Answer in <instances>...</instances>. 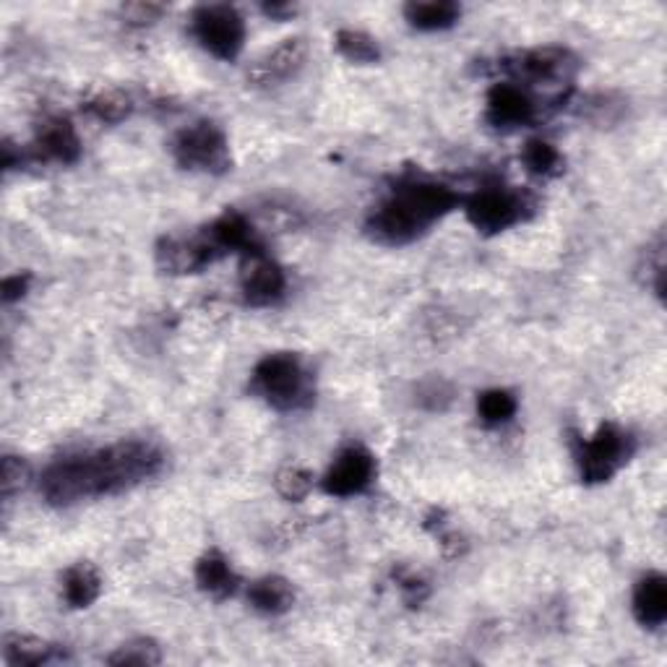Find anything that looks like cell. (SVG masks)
<instances>
[{"mask_svg": "<svg viewBox=\"0 0 667 667\" xmlns=\"http://www.w3.org/2000/svg\"><path fill=\"white\" fill-rule=\"evenodd\" d=\"M634 438L624 428L605 422L597 428V434L587 441H579L576 449V461H579L581 480L589 485L608 482L620 467L631 459Z\"/></svg>", "mask_w": 667, "mask_h": 667, "instance_id": "obj_4", "label": "cell"}, {"mask_svg": "<svg viewBox=\"0 0 667 667\" xmlns=\"http://www.w3.org/2000/svg\"><path fill=\"white\" fill-rule=\"evenodd\" d=\"M337 50L342 52L347 60H352V63H378L381 60V44L374 37L360 32V29H339L337 32Z\"/></svg>", "mask_w": 667, "mask_h": 667, "instance_id": "obj_22", "label": "cell"}, {"mask_svg": "<svg viewBox=\"0 0 667 667\" xmlns=\"http://www.w3.org/2000/svg\"><path fill=\"white\" fill-rule=\"evenodd\" d=\"M87 110L92 112L97 120H102V123H120V120L131 116L133 104L131 97L120 92V89H102V92L89 97Z\"/></svg>", "mask_w": 667, "mask_h": 667, "instance_id": "obj_24", "label": "cell"}, {"mask_svg": "<svg viewBox=\"0 0 667 667\" xmlns=\"http://www.w3.org/2000/svg\"><path fill=\"white\" fill-rule=\"evenodd\" d=\"M521 162H525V167L532 172V176H540V178H552L564 172V157H560V151L552 147L550 141H542V139H532L525 143Z\"/></svg>", "mask_w": 667, "mask_h": 667, "instance_id": "obj_23", "label": "cell"}, {"mask_svg": "<svg viewBox=\"0 0 667 667\" xmlns=\"http://www.w3.org/2000/svg\"><path fill=\"white\" fill-rule=\"evenodd\" d=\"M634 616L641 626L657 628L667 618V579L663 574L641 576L634 589Z\"/></svg>", "mask_w": 667, "mask_h": 667, "instance_id": "obj_16", "label": "cell"}, {"mask_svg": "<svg viewBox=\"0 0 667 667\" xmlns=\"http://www.w3.org/2000/svg\"><path fill=\"white\" fill-rule=\"evenodd\" d=\"M102 593V576L92 564L81 560L66 568L63 574V597L71 608H89Z\"/></svg>", "mask_w": 667, "mask_h": 667, "instance_id": "obj_19", "label": "cell"}, {"mask_svg": "<svg viewBox=\"0 0 667 667\" xmlns=\"http://www.w3.org/2000/svg\"><path fill=\"white\" fill-rule=\"evenodd\" d=\"M172 155L186 170H201L211 176L230 170V147H227L222 128L209 120L183 128L172 141Z\"/></svg>", "mask_w": 667, "mask_h": 667, "instance_id": "obj_5", "label": "cell"}, {"mask_svg": "<svg viewBox=\"0 0 667 667\" xmlns=\"http://www.w3.org/2000/svg\"><path fill=\"white\" fill-rule=\"evenodd\" d=\"M451 397H454L451 386L446 381H438V378L426 381L420 389H417V401H420L426 409H430V412H441V409L449 407Z\"/></svg>", "mask_w": 667, "mask_h": 667, "instance_id": "obj_28", "label": "cell"}, {"mask_svg": "<svg viewBox=\"0 0 667 667\" xmlns=\"http://www.w3.org/2000/svg\"><path fill=\"white\" fill-rule=\"evenodd\" d=\"M376 477V459L374 454L362 446H350V449L339 451L337 459L331 461L329 472L323 475V490L329 496L337 498H347V496H358L374 482Z\"/></svg>", "mask_w": 667, "mask_h": 667, "instance_id": "obj_9", "label": "cell"}, {"mask_svg": "<svg viewBox=\"0 0 667 667\" xmlns=\"http://www.w3.org/2000/svg\"><path fill=\"white\" fill-rule=\"evenodd\" d=\"M165 454L151 441H120L108 449L71 454L58 459L42 475V496L52 506H73L79 500L131 490L159 475Z\"/></svg>", "mask_w": 667, "mask_h": 667, "instance_id": "obj_1", "label": "cell"}, {"mask_svg": "<svg viewBox=\"0 0 667 667\" xmlns=\"http://www.w3.org/2000/svg\"><path fill=\"white\" fill-rule=\"evenodd\" d=\"M248 603L259 613L279 616V613H287L292 608L295 603L292 584L282 579V576H263V579L253 581L248 587Z\"/></svg>", "mask_w": 667, "mask_h": 667, "instance_id": "obj_20", "label": "cell"}, {"mask_svg": "<svg viewBox=\"0 0 667 667\" xmlns=\"http://www.w3.org/2000/svg\"><path fill=\"white\" fill-rule=\"evenodd\" d=\"M162 11H165L162 6H155V3H131L123 9L131 24H151V21L159 19V13Z\"/></svg>", "mask_w": 667, "mask_h": 667, "instance_id": "obj_30", "label": "cell"}, {"mask_svg": "<svg viewBox=\"0 0 667 667\" xmlns=\"http://www.w3.org/2000/svg\"><path fill=\"white\" fill-rule=\"evenodd\" d=\"M29 285H32V275H13L3 279V300L13 302L21 300L29 290Z\"/></svg>", "mask_w": 667, "mask_h": 667, "instance_id": "obj_31", "label": "cell"}, {"mask_svg": "<svg viewBox=\"0 0 667 667\" xmlns=\"http://www.w3.org/2000/svg\"><path fill=\"white\" fill-rule=\"evenodd\" d=\"M529 209V199L517 188L485 186L465 203L467 219L485 235H496L519 225Z\"/></svg>", "mask_w": 667, "mask_h": 667, "instance_id": "obj_7", "label": "cell"}, {"mask_svg": "<svg viewBox=\"0 0 667 667\" xmlns=\"http://www.w3.org/2000/svg\"><path fill=\"white\" fill-rule=\"evenodd\" d=\"M405 17L415 29L422 32H441L459 21L461 9L451 0H420V3H407Z\"/></svg>", "mask_w": 667, "mask_h": 667, "instance_id": "obj_18", "label": "cell"}, {"mask_svg": "<svg viewBox=\"0 0 667 667\" xmlns=\"http://www.w3.org/2000/svg\"><path fill=\"white\" fill-rule=\"evenodd\" d=\"M34 151L37 157L48 159V162L73 165L81 157V139L71 120L56 118L42 126V131L34 141Z\"/></svg>", "mask_w": 667, "mask_h": 667, "instance_id": "obj_15", "label": "cell"}, {"mask_svg": "<svg viewBox=\"0 0 667 667\" xmlns=\"http://www.w3.org/2000/svg\"><path fill=\"white\" fill-rule=\"evenodd\" d=\"M217 259L219 250L211 246L207 232L196 238H162L157 246V263L167 275H199Z\"/></svg>", "mask_w": 667, "mask_h": 667, "instance_id": "obj_10", "label": "cell"}, {"mask_svg": "<svg viewBox=\"0 0 667 667\" xmlns=\"http://www.w3.org/2000/svg\"><path fill=\"white\" fill-rule=\"evenodd\" d=\"M3 657L9 665H48L58 659V649L52 644L34 639V636H9L3 647Z\"/></svg>", "mask_w": 667, "mask_h": 667, "instance_id": "obj_21", "label": "cell"}, {"mask_svg": "<svg viewBox=\"0 0 667 667\" xmlns=\"http://www.w3.org/2000/svg\"><path fill=\"white\" fill-rule=\"evenodd\" d=\"M535 100L519 83H496L488 92V123L500 131L529 126L535 120Z\"/></svg>", "mask_w": 667, "mask_h": 667, "instance_id": "obj_13", "label": "cell"}, {"mask_svg": "<svg viewBox=\"0 0 667 667\" xmlns=\"http://www.w3.org/2000/svg\"><path fill=\"white\" fill-rule=\"evenodd\" d=\"M504 71L514 76V83H540V87H564L574 79L576 58L566 48H537L514 56L500 63Z\"/></svg>", "mask_w": 667, "mask_h": 667, "instance_id": "obj_8", "label": "cell"}, {"mask_svg": "<svg viewBox=\"0 0 667 667\" xmlns=\"http://www.w3.org/2000/svg\"><path fill=\"white\" fill-rule=\"evenodd\" d=\"M207 238L211 240V246L219 250V256L263 253V242L259 232L253 230V225H250L240 211H225L222 217L215 219V222L207 227Z\"/></svg>", "mask_w": 667, "mask_h": 667, "instance_id": "obj_14", "label": "cell"}, {"mask_svg": "<svg viewBox=\"0 0 667 667\" xmlns=\"http://www.w3.org/2000/svg\"><path fill=\"white\" fill-rule=\"evenodd\" d=\"M308 44L302 37H290L279 42L275 50H267L263 56L248 68V83L253 87H277V83L290 81L292 76L306 66Z\"/></svg>", "mask_w": 667, "mask_h": 667, "instance_id": "obj_11", "label": "cell"}, {"mask_svg": "<svg viewBox=\"0 0 667 667\" xmlns=\"http://www.w3.org/2000/svg\"><path fill=\"white\" fill-rule=\"evenodd\" d=\"M196 584H199V589H203L207 595L222 600V597H230L235 589H238L240 579L238 574L232 571L230 560H227L222 552L211 550L196 564Z\"/></svg>", "mask_w": 667, "mask_h": 667, "instance_id": "obj_17", "label": "cell"}, {"mask_svg": "<svg viewBox=\"0 0 667 667\" xmlns=\"http://www.w3.org/2000/svg\"><path fill=\"white\" fill-rule=\"evenodd\" d=\"M313 488V477L306 472L302 467H285L282 472L277 475V490L279 496H285L287 500H302Z\"/></svg>", "mask_w": 667, "mask_h": 667, "instance_id": "obj_27", "label": "cell"}, {"mask_svg": "<svg viewBox=\"0 0 667 667\" xmlns=\"http://www.w3.org/2000/svg\"><path fill=\"white\" fill-rule=\"evenodd\" d=\"M0 472H3V496L6 498H11L13 492L24 488L29 480V465L19 457H6L3 469H0Z\"/></svg>", "mask_w": 667, "mask_h": 667, "instance_id": "obj_29", "label": "cell"}, {"mask_svg": "<svg viewBox=\"0 0 667 667\" xmlns=\"http://www.w3.org/2000/svg\"><path fill=\"white\" fill-rule=\"evenodd\" d=\"M191 32L215 58L235 60L246 42V21L232 6H201L191 17Z\"/></svg>", "mask_w": 667, "mask_h": 667, "instance_id": "obj_6", "label": "cell"}, {"mask_svg": "<svg viewBox=\"0 0 667 667\" xmlns=\"http://www.w3.org/2000/svg\"><path fill=\"white\" fill-rule=\"evenodd\" d=\"M285 287H287V279L279 263L269 261L263 253L246 256V263H242V275H240V290L248 306H256V308L271 306V302L282 298Z\"/></svg>", "mask_w": 667, "mask_h": 667, "instance_id": "obj_12", "label": "cell"}, {"mask_svg": "<svg viewBox=\"0 0 667 667\" xmlns=\"http://www.w3.org/2000/svg\"><path fill=\"white\" fill-rule=\"evenodd\" d=\"M263 11H267L269 17H287V13H292L295 9H292V6H279V3H275V6H263Z\"/></svg>", "mask_w": 667, "mask_h": 667, "instance_id": "obj_32", "label": "cell"}, {"mask_svg": "<svg viewBox=\"0 0 667 667\" xmlns=\"http://www.w3.org/2000/svg\"><path fill=\"white\" fill-rule=\"evenodd\" d=\"M461 196L444 183L412 180L399 186L368 219V235L381 246H407L454 211Z\"/></svg>", "mask_w": 667, "mask_h": 667, "instance_id": "obj_2", "label": "cell"}, {"mask_svg": "<svg viewBox=\"0 0 667 667\" xmlns=\"http://www.w3.org/2000/svg\"><path fill=\"white\" fill-rule=\"evenodd\" d=\"M110 665H139V667H149V665H159L162 663V651L151 639H131L126 644H120L116 655H110L108 659Z\"/></svg>", "mask_w": 667, "mask_h": 667, "instance_id": "obj_26", "label": "cell"}, {"mask_svg": "<svg viewBox=\"0 0 667 667\" xmlns=\"http://www.w3.org/2000/svg\"><path fill=\"white\" fill-rule=\"evenodd\" d=\"M477 415L485 426H504L517 415V397L506 389L482 391L477 399Z\"/></svg>", "mask_w": 667, "mask_h": 667, "instance_id": "obj_25", "label": "cell"}, {"mask_svg": "<svg viewBox=\"0 0 667 667\" xmlns=\"http://www.w3.org/2000/svg\"><path fill=\"white\" fill-rule=\"evenodd\" d=\"M250 389L275 409H300L310 405V378L302 368L300 358L290 352L267 355L250 376Z\"/></svg>", "mask_w": 667, "mask_h": 667, "instance_id": "obj_3", "label": "cell"}]
</instances>
